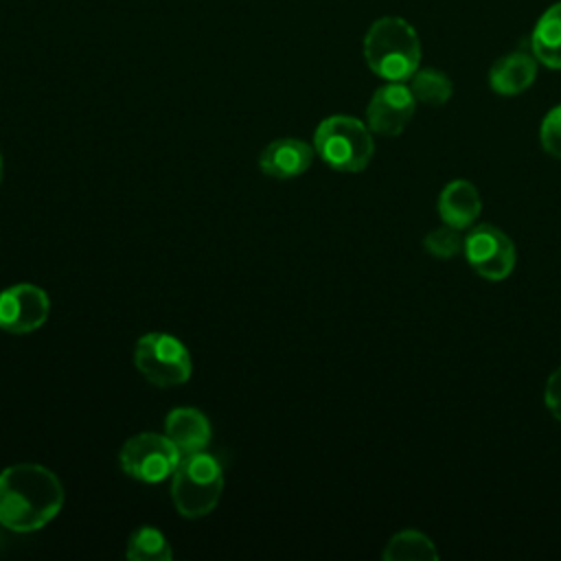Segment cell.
<instances>
[{
    "mask_svg": "<svg viewBox=\"0 0 561 561\" xmlns=\"http://www.w3.org/2000/svg\"><path fill=\"white\" fill-rule=\"evenodd\" d=\"M50 313L48 294L33 283H18L0 291V329L13 335L37 331Z\"/></svg>",
    "mask_w": 561,
    "mask_h": 561,
    "instance_id": "obj_8",
    "label": "cell"
},
{
    "mask_svg": "<svg viewBox=\"0 0 561 561\" xmlns=\"http://www.w3.org/2000/svg\"><path fill=\"white\" fill-rule=\"evenodd\" d=\"M64 506V484L44 465L20 462L0 471V526L33 533L50 524Z\"/></svg>",
    "mask_w": 561,
    "mask_h": 561,
    "instance_id": "obj_1",
    "label": "cell"
},
{
    "mask_svg": "<svg viewBox=\"0 0 561 561\" xmlns=\"http://www.w3.org/2000/svg\"><path fill=\"white\" fill-rule=\"evenodd\" d=\"M539 142L548 156L561 160V105L552 107L539 125Z\"/></svg>",
    "mask_w": 561,
    "mask_h": 561,
    "instance_id": "obj_19",
    "label": "cell"
},
{
    "mask_svg": "<svg viewBox=\"0 0 561 561\" xmlns=\"http://www.w3.org/2000/svg\"><path fill=\"white\" fill-rule=\"evenodd\" d=\"M381 557L386 561H425V559H438V550L434 548L432 539L423 535L421 530H399L390 541L386 543Z\"/></svg>",
    "mask_w": 561,
    "mask_h": 561,
    "instance_id": "obj_15",
    "label": "cell"
},
{
    "mask_svg": "<svg viewBox=\"0 0 561 561\" xmlns=\"http://www.w3.org/2000/svg\"><path fill=\"white\" fill-rule=\"evenodd\" d=\"M410 90H412V94L419 103L438 107V105H445L451 99L454 85H451V79L443 70L419 68L410 77Z\"/></svg>",
    "mask_w": 561,
    "mask_h": 561,
    "instance_id": "obj_17",
    "label": "cell"
},
{
    "mask_svg": "<svg viewBox=\"0 0 561 561\" xmlns=\"http://www.w3.org/2000/svg\"><path fill=\"white\" fill-rule=\"evenodd\" d=\"M482 210V199L478 188L469 180L449 182L438 195V215L443 224L465 230L473 226Z\"/></svg>",
    "mask_w": 561,
    "mask_h": 561,
    "instance_id": "obj_13",
    "label": "cell"
},
{
    "mask_svg": "<svg viewBox=\"0 0 561 561\" xmlns=\"http://www.w3.org/2000/svg\"><path fill=\"white\" fill-rule=\"evenodd\" d=\"M224 469L206 449L184 454L171 476V500L182 517L197 519L213 513L221 500Z\"/></svg>",
    "mask_w": 561,
    "mask_h": 561,
    "instance_id": "obj_3",
    "label": "cell"
},
{
    "mask_svg": "<svg viewBox=\"0 0 561 561\" xmlns=\"http://www.w3.org/2000/svg\"><path fill=\"white\" fill-rule=\"evenodd\" d=\"M125 557L131 561H171L173 550L162 530L156 526H138L127 539Z\"/></svg>",
    "mask_w": 561,
    "mask_h": 561,
    "instance_id": "obj_16",
    "label": "cell"
},
{
    "mask_svg": "<svg viewBox=\"0 0 561 561\" xmlns=\"http://www.w3.org/2000/svg\"><path fill=\"white\" fill-rule=\"evenodd\" d=\"M462 250L476 274L493 283L511 276L517 261L513 239L491 224L473 226L465 237Z\"/></svg>",
    "mask_w": 561,
    "mask_h": 561,
    "instance_id": "obj_7",
    "label": "cell"
},
{
    "mask_svg": "<svg viewBox=\"0 0 561 561\" xmlns=\"http://www.w3.org/2000/svg\"><path fill=\"white\" fill-rule=\"evenodd\" d=\"M416 99L403 81H388L377 88L366 107V125L379 136H399L414 116Z\"/></svg>",
    "mask_w": 561,
    "mask_h": 561,
    "instance_id": "obj_9",
    "label": "cell"
},
{
    "mask_svg": "<svg viewBox=\"0 0 561 561\" xmlns=\"http://www.w3.org/2000/svg\"><path fill=\"white\" fill-rule=\"evenodd\" d=\"M313 149L333 171L359 173L373 160L375 140L368 125L359 118L333 114L316 127Z\"/></svg>",
    "mask_w": 561,
    "mask_h": 561,
    "instance_id": "obj_4",
    "label": "cell"
},
{
    "mask_svg": "<svg viewBox=\"0 0 561 561\" xmlns=\"http://www.w3.org/2000/svg\"><path fill=\"white\" fill-rule=\"evenodd\" d=\"M134 364L138 373L158 388L182 386L193 373V359L186 344L162 331H151L138 337Z\"/></svg>",
    "mask_w": 561,
    "mask_h": 561,
    "instance_id": "obj_5",
    "label": "cell"
},
{
    "mask_svg": "<svg viewBox=\"0 0 561 561\" xmlns=\"http://www.w3.org/2000/svg\"><path fill=\"white\" fill-rule=\"evenodd\" d=\"M537 77V57L524 50L500 57L489 70V85L502 96L522 94Z\"/></svg>",
    "mask_w": 561,
    "mask_h": 561,
    "instance_id": "obj_12",
    "label": "cell"
},
{
    "mask_svg": "<svg viewBox=\"0 0 561 561\" xmlns=\"http://www.w3.org/2000/svg\"><path fill=\"white\" fill-rule=\"evenodd\" d=\"M462 243L465 239L460 237V230L458 228H451V226H440V228H434L425 234L423 239V248L436 256V259H451L456 256L460 250H462Z\"/></svg>",
    "mask_w": 561,
    "mask_h": 561,
    "instance_id": "obj_18",
    "label": "cell"
},
{
    "mask_svg": "<svg viewBox=\"0 0 561 561\" xmlns=\"http://www.w3.org/2000/svg\"><path fill=\"white\" fill-rule=\"evenodd\" d=\"M316 149L300 138H276L259 153V169L274 180L302 175L313 162Z\"/></svg>",
    "mask_w": 561,
    "mask_h": 561,
    "instance_id": "obj_10",
    "label": "cell"
},
{
    "mask_svg": "<svg viewBox=\"0 0 561 561\" xmlns=\"http://www.w3.org/2000/svg\"><path fill=\"white\" fill-rule=\"evenodd\" d=\"M543 401L546 408L550 410V414L561 421V366L557 370H552V375L546 381V390H543Z\"/></svg>",
    "mask_w": 561,
    "mask_h": 561,
    "instance_id": "obj_20",
    "label": "cell"
},
{
    "mask_svg": "<svg viewBox=\"0 0 561 561\" xmlns=\"http://www.w3.org/2000/svg\"><path fill=\"white\" fill-rule=\"evenodd\" d=\"M530 48L537 61L548 68H561V2L552 4L535 24Z\"/></svg>",
    "mask_w": 561,
    "mask_h": 561,
    "instance_id": "obj_14",
    "label": "cell"
},
{
    "mask_svg": "<svg viewBox=\"0 0 561 561\" xmlns=\"http://www.w3.org/2000/svg\"><path fill=\"white\" fill-rule=\"evenodd\" d=\"M0 182H2V156H0Z\"/></svg>",
    "mask_w": 561,
    "mask_h": 561,
    "instance_id": "obj_21",
    "label": "cell"
},
{
    "mask_svg": "<svg viewBox=\"0 0 561 561\" xmlns=\"http://www.w3.org/2000/svg\"><path fill=\"white\" fill-rule=\"evenodd\" d=\"M180 458L182 451L171 443V438L156 432L129 436L118 454L123 473L145 484H158L171 478Z\"/></svg>",
    "mask_w": 561,
    "mask_h": 561,
    "instance_id": "obj_6",
    "label": "cell"
},
{
    "mask_svg": "<svg viewBox=\"0 0 561 561\" xmlns=\"http://www.w3.org/2000/svg\"><path fill=\"white\" fill-rule=\"evenodd\" d=\"M364 59L377 77L405 81L421 64L419 35L403 18H381L364 37Z\"/></svg>",
    "mask_w": 561,
    "mask_h": 561,
    "instance_id": "obj_2",
    "label": "cell"
},
{
    "mask_svg": "<svg viewBox=\"0 0 561 561\" xmlns=\"http://www.w3.org/2000/svg\"><path fill=\"white\" fill-rule=\"evenodd\" d=\"M164 434L184 454L208 447L213 430L208 416L197 408H173L164 419Z\"/></svg>",
    "mask_w": 561,
    "mask_h": 561,
    "instance_id": "obj_11",
    "label": "cell"
}]
</instances>
